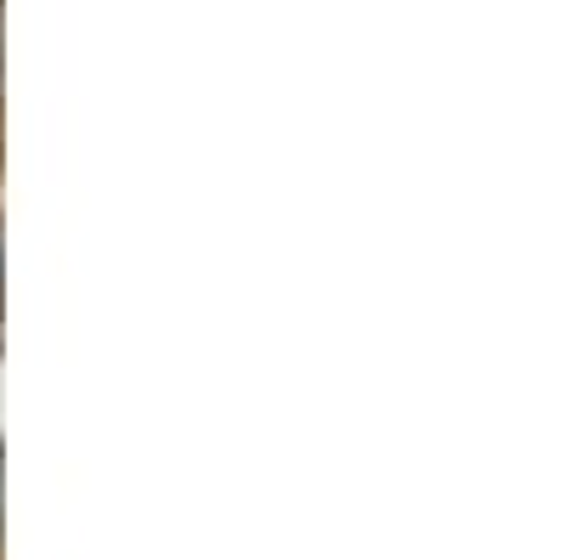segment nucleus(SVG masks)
<instances>
[{
	"mask_svg": "<svg viewBox=\"0 0 565 560\" xmlns=\"http://www.w3.org/2000/svg\"><path fill=\"white\" fill-rule=\"evenodd\" d=\"M0 516H7V458H0Z\"/></svg>",
	"mask_w": 565,
	"mask_h": 560,
	"instance_id": "1",
	"label": "nucleus"
}]
</instances>
